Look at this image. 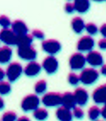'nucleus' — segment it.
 Here are the masks:
<instances>
[{"mask_svg":"<svg viewBox=\"0 0 106 121\" xmlns=\"http://www.w3.org/2000/svg\"><path fill=\"white\" fill-rule=\"evenodd\" d=\"M56 118L62 121H70L73 119V114L71 109L64 106H60L56 111Z\"/></svg>","mask_w":106,"mask_h":121,"instance_id":"nucleus-15","label":"nucleus"},{"mask_svg":"<svg viewBox=\"0 0 106 121\" xmlns=\"http://www.w3.org/2000/svg\"><path fill=\"white\" fill-rule=\"evenodd\" d=\"M4 108V101L3 98L0 96V110H2Z\"/></svg>","mask_w":106,"mask_h":121,"instance_id":"nucleus-38","label":"nucleus"},{"mask_svg":"<svg viewBox=\"0 0 106 121\" xmlns=\"http://www.w3.org/2000/svg\"><path fill=\"white\" fill-rule=\"evenodd\" d=\"M42 68L47 74H54L59 68V62L54 55H49L42 61Z\"/></svg>","mask_w":106,"mask_h":121,"instance_id":"nucleus-9","label":"nucleus"},{"mask_svg":"<svg viewBox=\"0 0 106 121\" xmlns=\"http://www.w3.org/2000/svg\"><path fill=\"white\" fill-rule=\"evenodd\" d=\"M42 48L49 55H55L61 51L62 45L56 39H45L42 43Z\"/></svg>","mask_w":106,"mask_h":121,"instance_id":"nucleus-7","label":"nucleus"},{"mask_svg":"<svg viewBox=\"0 0 106 121\" xmlns=\"http://www.w3.org/2000/svg\"><path fill=\"white\" fill-rule=\"evenodd\" d=\"M65 10L68 13H72L75 10V8H74L73 3L71 2H67L65 4Z\"/></svg>","mask_w":106,"mask_h":121,"instance_id":"nucleus-32","label":"nucleus"},{"mask_svg":"<svg viewBox=\"0 0 106 121\" xmlns=\"http://www.w3.org/2000/svg\"><path fill=\"white\" fill-rule=\"evenodd\" d=\"M6 77L10 82H14L21 77L23 73V68L18 62H10L5 71Z\"/></svg>","mask_w":106,"mask_h":121,"instance_id":"nucleus-4","label":"nucleus"},{"mask_svg":"<svg viewBox=\"0 0 106 121\" xmlns=\"http://www.w3.org/2000/svg\"><path fill=\"white\" fill-rule=\"evenodd\" d=\"M34 117L38 120H46L48 117V112L45 108L38 107L36 108L33 112Z\"/></svg>","mask_w":106,"mask_h":121,"instance_id":"nucleus-22","label":"nucleus"},{"mask_svg":"<svg viewBox=\"0 0 106 121\" xmlns=\"http://www.w3.org/2000/svg\"><path fill=\"white\" fill-rule=\"evenodd\" d=\"M92 98L97 104H104L106 103V83L97 87L93 91Z\"/></svg>","mask_w":106,"mask_h":121,"instance_id":"nucleus-14","label":"nucleus"},{"mask_svg":"<svg viewBox=\"0 0 106 121\" xmlns=\"http://www.w3.org/2000/svg\"><path fill=\"white\" fill-rule=\"evenodd\" d=\"M73 94L77 105L80 106H86V104L88 103L89 99V95L85 89L81 87H79L74 91Z\"/></svg>","mask_w":106,"mask_h":121,"instance_id":"nucleus-13","label":"nucleus"},{"mask_svg":"<svg viewBox=\"0 0 106 121\" xmlns=\"http://www.w3.org/2000/svg\"><path fill=\"white\" fill-rule=\"evenodd\" d=\"M88 117L91 120H97L101 115V110L97 106H92L88 110Z\"/></svg>","mask_w":106,"mask_h":121,"instance_id":"nucleus-24","label":"nucleus"},{"mask_svg":"<svg viewBox=\"0 0 106 121\" xmlns=\"http://www.w3.org/2000/svg\"><path fill=\"white\" fill-rule=\"evenodd\" d=\"M6 77V73L2 68L0 67V80H2Z\"/></svg>","mask_w":106,"mask_h":121,"instance_id":"nucleus-36","label":"nucleus"},{"mask_svg":"<svg viewBox=\"0 0 106 121\" xmlns=\"http://www.w3.org/2000/svg\"><path fill=\"white\" fill-rule=\"evenodd\" d=\"M98 46H99V48L101 50H103V51L106 50V38L105 37H104L103 39H101L99 40V42H98Z\"/></svg>","mask_w":106,"mask_h":121,"instance_id":"nucleus-33","label":"nucleus"},{"mask_svg":"<svg viewBox=\"0 0 106 121\" xmlns=\"http://www.w3.org/2000/svg\"><path fill=\"white\" fill-rule=\"evenodd\" d=\"M86 59V62H88L90 65H91L92 67H99L102 65L104 60L103 56L101 54V53H99V51H91L88 52V54L85 56Z\"/></svg>","mask_w":106,"mask_h":121,"instance_id":"nucleus-11","label":"nucleus"},{"mask_svg":"<svg viewBox=\"0 0 106 121\" xmlns=\"http://www.w3.org/2000/svg\"><path fill=\"white\" fill-rule=\"evenodd\" d=\"M85 30L87 31V33L91 36L96 35L98 33V30H99L97 25H95L93 22H88V23L85 24Z\"/></svg>","mask_w":106,"mask_h":121,"instance_id":"nucleus-27","label":"nucleus"},{"mask_svg":"<svg viewBox=\"0 0 106 121\" xmlns=\"http://www.w3.org/2000/svg\"><path fill=\"white\" fill-rule=\"evenodd\" d=\"M18 120H30L29 118L28 117H25V116H22V117H20L19 118H17Z\"/></svg>","mask_w":106,"mask_h":121,"instance_id":"nucleus-39","label":"nucleus"},{"mask_svg":"<svg viewBox=\"0 0 106 121\" xmlns=\"http://www.w3.org/2000/svg\"><path fill=\"white\" fill-rule=\"evenodd\" d=\"M100 110H101V116L106 120V103L103 104V107Z\"/></svg>","mask_w":106,"mask_h":121,"instance_id":"nucleus-35","label":"nucleus"},{"mask_svg":"<svg viewBox=\"0 0 106 121\" xmlns=\"http://www.w3.org/2000/svg\"><path fill=\"white\" fill-rule=\"evenodd\" d=\"M94 45V39L91 36L86 35L82 36L79 39L76 45V48L77 50L81 53H88V52L93 50Z\"/></svg>","mask_w":106,"mask_h":121,"instance_id":"nucleus-10","label":"nucleus"},{"mask_svg":"<svg viewBox=\"0 0 106 121\" xmlns=\"http://www.w3.org/2000/svg\"><path fill=\"white\" fill-rule=\"evenodd\" d=\"M41 70L42 65L39 63L36 62L35 60H31L29 61V62L24 68L23 72L26 76L33 77L38 75L41 72Z\"/></svg>","mask_w":106,"mask_h":121,"instance_id":"nucleus-12","label":"nucleus"},{"mask_svg":"<svg viewBox=\"0 0 106 121\" xmlns=\"http://www.w3.org/2000/svg\"><path fill=\"white\" fill-rule=\"evenodd\" d=\"M99 77V71L93 68H83L80 73V74H79L80 82L85 86L93 85L94 82H96L98 80Z\"/></svg>","mask_w":106,"mask_h":121,"instance_id":"nucleus-1","label":"nucleus"},{"mask_svg":"<svg viewBox=\"0 0 106 121\" xmlns=\"http://www.w3.org/2000/svg\"><path fill=\"white\" fill-rule=\"evenodd\" d=\"M2 120L3 121H14L17 120V114L15 112L13 111H8L3 114Z\"/></svg>","mask_w":106,"mask_h":121,"instance_id":"nucleus-28","label":"nucleus"},{"mask_svg":"<svg viewBox=\"0 0 106 121\" xmlns=\"http://www.w3.org/2000/svg\"><path fill=\"white\" fill-rule=\"evenodd\" d=\"M100 72H101V74L106 77V64H102V67H101V70H100Z\"/></svg>","mask_w":106,"mask_h":121,"instance_id":"nucleus-37","label":"nucleus"},{"mask_svg":"<svg viewBox=\"0 0 106 121\" xmlns=\"http://www.w3.org/2000/svg\"><path fill=\"white\" fill-rule=\"evenodd\" d=\"M31 35L33 36L34 38H36L37 39H40V40H43L45 38V34L43 31H42L41 30L39 29H34L32 30V33Z\"/></svg>","mask_w":106,"mask_h":121,"instance_id":"nucleus-31","label":"nucleus"},{"mask_svg":"<svg viewBox=\"0 0 106 121\" xmlns=\"http://www.w3.org/2000/svg\"><path fill=\"white\" fill-rule=\"evenodd\" d=\"M17 55L19 58L26 61L34 60L37 56V51L32 44L19 45Z\"/></svg>","mask_w":106,"mask_h":121,"instance_id":"nucleus-3","label":"nucleus"},{"mask_svg":"<svg viewBox=\"0 0 106 121\" xmlns=\"http://www.w3.org/2000/svg\"><path fill=\"white\" fill-rule=\"evenodd\" d=\"M93 1L97 2H106V0H93Z\"/></svg>","mask_w":106,"mask_h":121,"instance_id":"nucleus-40","label":"nucleus"},{"mask_svg":"<svg viewBox=\"0 0 106 121\" xmlns=\"http://www.w3.org/2000/svg\"><path fill=\"white\" fill-rule=\"evenodd\" d=\"M40 99L39 97L34 94L26 95L21 102V108L25 112H34L39 106Z\"/></svg>","mask_w":106,"mask_h":121,"instance_id":"nucleus-2","label":"nucleus"},{"mask_svg":"<svg viewBox=\"0 0 106 121\" xmlns=\"http://www.w3.org/2000/svg\"><path fill=\"white\" fill-rule=\"evenodd\" d=\"M0 41L9 46L17 45V34L10 28H2L0 30Z\"/></svg>","mask_w":106,"mask_h":121,"instance_id":"nucleus-8","label":"nucleus"},{"mask_svg":"<svg viewBox=\"0 0 106 121\" xmlns=\"http://www.w3.org/2000/svg\"><path fill=\"white\" fill-rule=\"evenodd\" d=\"M99 31L101 34L106 38V23H104L99 28Z\"/></svg>","mask_w":106,"mask_h":121,"instance_id":"nucleus-34","label":"nucleus"},{"mask_svg":"<svg viewBox=\"0 0 106 121\" xmlns=\"http://www.w3.org/2000/svg\"><path fill=\"white\" fill-rule=\"evenodd\" d=\"M11 91V85L9 81L0 80V94L8 95Z\"/></svg>","mask_w":106,"mask_h":121,"instance_id":"nucleus-25","label":"nucleus"},{"mask_svg":"<svg viewBox=\"0 0 106 121\" xmlns=\"http://www.w3.org/2000/svg\"><path fill=\"white\" fill-rule=\"evenodd\" d=\"M73 3L74 4L75 10L80 13H86L91 6L90 0H73Z\"/></svg>","mask_w":106,"mask_h":121,"instance_id":"nucleus-19","label":"nucleus"},{"mask_svg":"<svg viewBox=\"0 0 106 121\" xmlns=\"http://www.w3.org/2000/svg\"><path fill=\"white\" fill-rule=\"evenodd\" d=\"M72 109H73V112H72L73 117H76V119H82L84 117L85 113L80 107H78L76 106Z\"/></svg>","mask_w":106,"mask_h":121,"instance_id":"nucleus-30","label":"nucleus"},{"mask_svg":"<svg viewBox=\"0 0 106 121\" xmlns=\"http://www.w3.org/2000/svg\"><path fill=\"white\" fill-rule=\"evenodd\" d=\"M13 51L11 48L5 45L0 47V64L4 65L8 63L12 58Z\"/></svg>","mask_w":106,"mask_h":121,"instance_id":"nucleus-16","label":"nucleus"},{"mask_svg":"<svg viewBox=\"0 0 106 121\" xmlns=\"http://www.w3.org/2000/svg\"><path fill=\"white\" fill-rule=\"evenodd\" d=\"M85 24L84 20L80 17H75L72 19L71 27L76 34H82L85 30Z\"/></svg>","mask_w":106,"mask_h":121,"instance_id":"nucleus-20","label":"nucleus"},{"mask_svg":"<svg viewBox=\"0 0 106 121\" xmlns=\"http://www.w3.org/2000/svg\"><path fill=\"white\" fill-rule=\"evenodd\" d=\"M68 81L70 85L76 86L80 82V79H79V75L76 74V73L71 72L68 76Z\"/></svg>","mask_w":106,"mask_h":121,"instance_id":"nucleus-26","label":"nucleus"},{"mask_svg":"<svg viewBox=\"0 0 106 121\" xmlns=\"http://www.w3.org/2000/svg\"><path fill=\"white\" fill-rule=\"evenodd\" d=\"M42 103L47 107H56L62 105V94L58 92H48L42 98Z\"/></svg>","mask_w":106,"mask_h":121,"instance_id":"nucleus-5","label":"nucleus"},{"mask_svg":"<svg viewBox=\"0 0 106 121\" xmlns=\"http://www.w3.org/2000/svg\"><path fill=\"white\" fill-rule=\"evenodd\" d=\"M62 105L70 109H72L75 107L76 106V103L73 94L67 91L62 94Z\"/></svg>","mask_w":106,"mask_h":121,"instance_id":"nucleus-18","label":"nucleus"},{"mask_svg":"<svg viewBox=\"0 0 106 121\" xmlns=\"http://www.w3.org/2000/svg\"><path fill=\"white\" fill-rule=\"evenodd\" d=\"M34 41L33 36L30 34H25L22 35H17V45H28L32 44Z\"/></svg>","mask_w":106,"mask_h":121,"instance_id":"nucleus-21","label":"nucleus"},{"mask_svg":"<svg viewBox=\"0 0 106 121\" xmlns=\"http://www.w3.org/2000/svg\"><path fill=\"white\" fill-rule=\"evenodd\" d=\"M11 29L14 31L16 34L22 35L28 33V28L25 22L22 20L17 19L11 23Z\"/></svg>","mask_w":106,"mask_h":121,"instance_id":"nucleus-17","label":"nucleus"},{"mask_svg":"<svg viewBox=\"0 0 106 121\" xmlns=\"http://www.w3.org/2000/svg\"><path fill=\"white\" fill-rule=\"evenodd\" d=\"M47 82L45 80H38L34 85V91L37 94H43L47 90Z\"/></svg>","mask_w":106,"mask_h":121,"instance_id":"nucleus-23","label":"nucleus"},{"mask_svg":"<svg viewBox=\"0 0 106 121\" xmlns=\"http://www.w3.org/2000/svg\"><path fill=\"white\" fill-rule=\"evenodd\" d=\"M11 21L10 18L6 15H1L0 16V26L2 28H10V26L11 25Z\"/></svg>","mask_w":106,"mask_h":121,"instance_id":"nucleus-29","label":"nucleus"},{"mask_svg":"<svg viewBox=\"0 0 106 121\" xmlns=\"http://www.w3.org/2000/svg\"><path fill=\"white\" fill-rule=\"evenodd\" d=\"M85 56L81 52L73 54L69 59V66L73 71H81L85 66Z\"/></svg>","mask_w":106,"mask_h":121,"instance_id":"nucleus-6","label":"nucleus"}]
</instances>
